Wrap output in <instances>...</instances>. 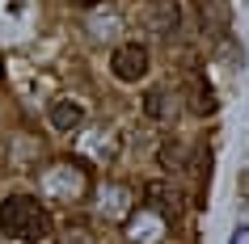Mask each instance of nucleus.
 <instances>
[{
    "label": "nucleus",
    "mask_w": 249,
    "mask_h": 244,
    "mask_svg": "<svg viewBox=\"0 0 249 244\" xmlns=\"http://www.w3.org/2000/svg\"><path fill=\"white\" fill-rule=\"evenodd\" d=\"M0 231L9 240H47L51 236V215L30 194H9L0 202Z\"/></svg>",
    "instance_id": "nucleus-1"
},
{
    "label": "nucleus",
    "mask_w": 249,
    "mask_h": 244,
    "mask_svg": "<svg viewBox=\"0 0 249 244\" xmlns=\"http://www.w3.org/2000/svg\"><path fill=\"white\" fill-rule=\"evenodd\" d=\"M148 47L144 42H123L114 51V59H110V72H114L118 80H127V84H135V80H144L148 76Z\"/></svg>",
    "instance_id": "nucleus-2"
},
{
    "label": "nucleus",
    "mask_w": 249,
    "mask_h": 244,
    "mask_svg": "<svg viewBox=\"0 0 249 244\" xmlns=\"http://www.w3.org/2000/svg\"><path fill=\"white\" fill-rule=\"evenodd\" d=\"M42 185H47L51 194H59V198H80L89 181H85V168L80 164H64V160H59L55 168L42 173Z\"/></svg>",
    "instance_id": "nucleus-3"
},
{
    "label": "nucleus",
    "mask_w": 249,
    "mask_h": 244,
    "mask_svg": "<svg viewBox=\"0 0 249 244\" xmlns=\"http://www.w3.org/2000/svg\"><path fill=\"white\" fill-rule=\"evenodd\" d=\"M127 240L131 244H160L165 240V215L157 206H144L127 219Z\"/></svg>",
    "instance_id": "nucleus-4"
},
{
    "label": "nucleus",
    "mask_w": 249,
    "mask_h": 244,
    "mask_svg": "<svg viewBox=\"0 0 249 244\" xmlns=\"http://www.w3.org/2000/svg\"><path fill=\"white\" fill-rule=\"evenodd\" d=\"M80 122H85V110L76 101H55L51 105V127L55 130H76Z\"/></svg>",
    "instance_id": "nucleus-5"
},
{
    "label": "nucleus",
    "mask_w": 249,
    "mask_h": 244,
    "mask_svg": "<svg viewBox=\"0 0 249 244\" xmlns=\"http://www.w3.org/2000/svg\"><path fill=\"white\" fill-rule=\"evenodd\" d=\"M152 30H160V34H173V30H178V9H173V0H157V4H152Z\"/></svg>",
    "instance_id": "nucleus-6"
},
{
    "label": "nucleus",
    "mask_w": 249,
    "mask_h": 244,
    "mask_svg": "<svg viewBox=\"0 0 249 244\" xmlns=\"http://www.w3.org/2000/svg\"><path fill=\"white\" fill-rule=\"evenodd\" d=\"M123 211H127V190H118V185H106V190H102V215L123 219Z\"/></svg>",
    "instance_id": "nucleus-7"
},
{
    "label": "nucleus",
    "mask_w": 249,
    "mask_h": 244,
    "mask_svg": "<svg viewBox=\"0 0 249 244\" xmlns=\"http://www.w3.org/2000/svg\"><path fill=\"white\" fill-rule=\"evenodd\" d=\"M198 13H203V26H207V30H220L224 21H228L224 0H198Z\"/></svg>",
    "instance_id": "nucleus-8"
},
{
    "label": "nucleus",
    "mask_w": 249,
    "mask_h": 244,
    "mask_svg": "<svg viewBox=\"0 0 249 244\" xmlns=\"http://www.w3.org/2000/svg\"><path fill=\"white\" fill-rule=\"evenodd\" d=\"M144 110H148V114H152V118H169V97H165V93H148V101H144Z\"/></svg>",
    "instance_id": "nucleus-9"
},
{
    "label": "nucleus",
    "mask_w": 249,
    "mask_h": 244,
    "mask_svg": "<svg viewBox=\"0 0 249 244\" xmlns=\"http://www.w3.org/2000/svg\"><path fill=\"white\" fill-rule=\"evenodd\" d=\"M232 244H249V228H236L232 231Z\"/></svg>",
    "instance_id": "nucleus-10"
},
{
    "label": "nucleus",
    "mask_w": 249,
    "mask_h": 244,
    "mask_svg": "<svg viewBox=\"0 0 249 244\" xmlns=\"http://www.w3.org/2000/svg\"><path fill=\"white\" fill-rule=\"evenodd\" d=\"M76 4H80V9H85V4H102V0H76Z\"/></svg>",
    "instance_id": "nucleus-11"
},
{
    "label": "nucleus",
    "mask_w": 249,
    "mask_h": 244,
    "mask_svg": "<svg viewBox=\"0 0 249 244\" xmlns=\"http://www.w3.org/2000/svg\"><path fill=\"white\" fill-rule=\"evenodd\" d=\"M241 185H245V194H249V173H245V177H241Z\"/></svg>",
    "instance_id": "nucleus-12"
}]
</instances>
